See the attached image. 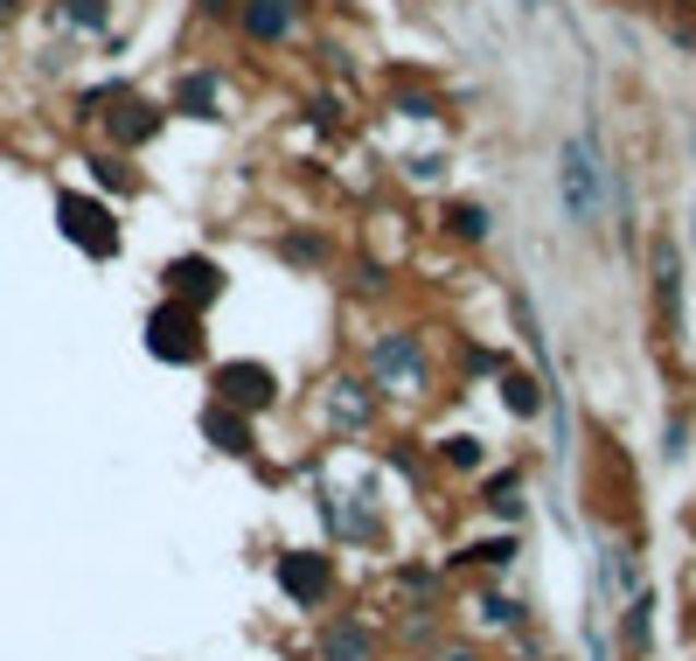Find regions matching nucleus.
Wrapping results in <instances>:
<instances>
[{
    "label": "nucleus",
    "instance_id": "dca6fc26",
    "mask_svg": "<svg viewBox=\"0 0 696 661\" xmlns=\"http://www.w3.org/2000/svg\"><path fill=\"white\" fill-rule=\"evenodd\" d=\"M56 22H70L78 35H105V22H111V0H56Z\"/></svg>",
    "mask_w": 696,
    "mask_h": 661
},
{
    "label": "nucleus",
    "instance_id": "9d476101",
    "mask_svg": "<svg viewBox=\"0 0 696 661\" xmlns=\"http://www.w3.org/2000/svg\"><path fill=\"white\" fill-rule=\"evenodd\" d=\"M279 585H286V599H293V606H321V599H328V585H334V571H328V557L293 551V557H279Z\"/></svg>",
    "mask_w": 696,
    "mask_h": 661
},
{
    "label": "nucleus",
    "instance_id": "f03ea898",
    "mask_svg": "<svg viewBox=\"0 0 696 661\" xmlns=\"http://www.w3.org/2000/svg\"><path fill=\"white\" fill-rule=\"evenodd\" d=\"M56 231L91 258H119V216H111V202H98V196L63 188V196H56Z\"/></svg>",
    "mask_w": 696,
    "mask_h": 661
},
{
    "label": "nucleus",
    "instance_id": "2eb2a0df",
    "mask_svg": "<svg viewBox=\"0 0 696 661\" xmlns=\"http://www.w3.org/2000/svg\"><path fill=\"white\" fill-rule=\"evenodd\" d=\"M446 237H453V244H487V237H495L487 202H453V210H446Z\"/></svg>",
    "mask_w": 696,
    "mask_h": 661
},
{
    "label": "nucleus",
    "instance_id": "423d86ee",
    "mask_svg": "<svg viewBox=\"0 0 696 661\" xmlns=\"http://www.w3.org/2000/svg\"><path fill=\"white\" fill-rule=\"evenodd\" d=\"M369 376H376V383L425 390V334L418 328H390L384 342H369Z\"/></svg>",
    "mask_w": 696,
    "mask_h": 661
},
{
    "label": "nucleus",
    "instance_id": "f8f14e48",
    "mask_svg": "<svg viewBox=\"0 0 696 661\" xmlns=\"http://www.w3.org/2000/svg\"><path fill=\"white\" fill-rule=\"evenodd\" d=\"M202 432L223 446V452H251V411H231V404H202Z\"/></svg>",
    "mask_w": 696,
    "mask_h": 661
},
{
    "label": "nucleus",
    "instance_id": "a211bd4d",
    "mask_svg": "<svg viewBox=\"0 0 696 661\" xmlns=\"http://www.w3.org/2000/svg\"><path fill=\"white\" fill-rule=\"evenodd\" d=\"M648 599H634V606H627V661H641V648H648Z\"/></svg>",
    "mask_w": 696,
    "mask_h": 661
},
{
    "label": "nucleus",
    "instance_id": "412c9836",
    "mask_svg": "<svg viewBox=\"0 0 696 661\" xmlns=\"http://www.w3.org/2000/svg\"><path fill=\"white\" fill-rule=\"evenodd\" d=\"M446 460H453V467H481V439H446Z\"/></svg>",
    "mask_w": 696,
    "mask_h": 661
},
{
    "label": "nucleus",
    "instance_id": "1a4fd4ad",
    "mask_svg": "<svg viewBox=\"0 0 696 661\" xmlns=\"http://www.w3.org/2000/svg\"><path fill=\"white\" fill-rule=\"evenodd\" d=\"M654 334L662 342L683 334V264H675L669 237H654Z\"/></svg>",
    "mask_w": 696,
    "mask_h": 661
},
{
    "label": "nucleus",
    "instance_id": "9b49d317",
    "mask_svg": "<svg viewBox=\"0 0 696 661\" xmlns=\"http://www.w3.org/2000/svg\"><path fill=\"white\" fill-rule=\"evenodd\" d=\"M328 418L342 425V432H369V418H376V390H369V383H355V376L328 383Z\"/></svg>",
    "mask_w": 696,
    "mask_h": 661
},
{
    "label": "nucleus",
    "instance_id": "0eeeda50",
    "mask_svg": "<svg viewBox=\"0 0 696 661\" xmlns=\"http://www.w3.org/2000/svg\"><path fill=\"white\" fill-rule=\"evenodd\" d=\"M210 390H216V404H231V411H272L279 376L266 363H216L210 369Z\"/></svg>",
    "mask_w": 696,
    "mask_h": 661
},
{
    "label": "nucleus",
    "instance_id": "7ed1b4c3",
    "mask_svg": "<svg viewBox=\"0 0 696 661\" xmlns=\"http://www.w3.org/2000/svg\"><path fill=\"white\" fill-rule=\"evenodd\" d=\"M146 355H161V363H202V314L181 307V299H161L146 314Z\"/></svg>",
    "mask_w": 696,
    "mask_h": 661
},
{
    "label": "nucleus",
    "instance_id": "ddd939ff",
    "mask_svg": "<svg viewBox=\"0 0 696 661\" xmlns=\"http://www.w3.org/2000/svg\"><path fill=\"white\" fill-rule=\"evenodd\" d=\"M321 661H376V634L363 619H334L321 634Z\"/></svg>",
    "mask_w": 696,
    "mask_h": 661
},
{
    "label": "nucleus",
    "instance_id": "39448f33",
    "mask_svg": "<svg viewBox=\"0 0 696 661\" xmlns=\"http://www.w3.org/2000/svg\"><path fill=\"white\" fill-rule=\"evenodd\" d=\"M161 293L202 314V307H216V299H223V264H216V258H202V251L167 258V264H161Z\"/></svg>",
    "mask_w": 696,
    "mask_h": 661
},
{
    "label": "nucleus",
    "instance_id": "4468645a",
    "mask_svg": "<svg viewBox=\"0 0 696 661\" xmlns=\"http://www.w3.org/2000/svg\"><path fill=\"white\" fill-rule=\"evenodd\" d=\"M167 111H181V119H216V70H188L175 84V105Z\"/></svg>",
    "mask_w": 696,
    "mask_h": 661
},
{
    "label": "nucleus",
    "instance_id": "6ab92c4d",
    "mask_svg": "<svg viewBox=\"0 0 696 661\" xmlns=\"http://www.w3.org/2000/svg\"><path fill=\"white\" fill-rule=\"evenodd\" d=\"M536 404H543V390L530 383V376H509V411H516V418H530Z\"/></svg>",
    "mask_w": 696,
    "mask_h": 661
},
{
    "label": "nucleus",
    "instance_id": "20e7f679",
    "mask_svg": "<svg viewBox=\"0 0 696 661\" xmlns=\"http://www.w3.org/2000/svg\"><path fill=\"white\" fill-rule=\"evenodd\" d=\"M161 126H167V105L140 98V91L111 98V111H105V140H111V154H140V146H154V132H161Z\"/></svg>",
    "mask_w": 696,
    "mask_h": 661
},
{
    "label": "nucleus",
    "instance_id": "aec40b11",
    "mask_svg": "<svg viewBox=\"0 0 696 661\" xmlns=\"http://www.w3.org/2000/svg\"><path fill=\"white\" fill-rule=\"evenodd\" d=\"M286 251H293L299 264H328V244H321V237H286Z\"/></svg>",
    "mask_w": 696,
    "mask_h": 661
},
{
    "label": "nucleus",
    "instance_id": "5701e85b",
    "mask_svg": "<svg viewBox=\"0 0 696 661\" xmlns=\"http://www.w3.org/2000/svg\"><path fill=\"white\" fill-rule=\"evenodd\" d=\"M22 8H28V0H0V35H8L14 22H22Z\"/></svg>",
    "mask_w": 696,
    "mask_h": 661
},
{
    "label": "nucleus",
    "instance_id": "4be33fe9",
    "mask_svg": "<svg viewBox=\"0 0 696 661\" xmlns=\"http://www.w3.org/2000/svg\"><path fill=\"white\" fill-rule=\"evenodd\" d=\"M202 22H237V0H196Z\"/></svg>",
    "mask_w": 696,
    "mask_h": 661
},
{
    "label": "nucleus",
    "instance_id": "f257e3e1",
    "mask_svg": "<svg viewBox=\"0 0 696 661\" xmlns=\"http://www.w3.org/2000/svg\"><path fill=\"white\" fill-rule=\"evenodd\" d=\"M557 181H564V210H571V223H578V231H599V223H606V181H599L592 140H564Z\"/></svg>",
    "mask_w": 696,
    "mask_h": 661
},
{
    "label": "nucleus",
    "instance_id": "6e6552de",
    "mask_svg": "<svg viewBox=\"0 0 696 661\" xmlns=\"http://www.w3.org/2000/svg\"><path fill=\"white\" fill-rule=\"evenodd\" d=\"M299 22H307V0H237V35H251V43H266V49H279V43H293L299 35Z\"/></svg>",
    "mask_w": 696,
    "mask_h": 661
},
{
    "label": "nucleus",
    "instance_id": "f3484780",
    "mask_svg": "<svg viewBox=\"0 0 696 661\" xmlns=\"http://www.w3.org/2000/svg\"><path fill=\"white\" fill-rule=\"evenodd\" d=\"M91 167H98V181L111 188V196H133V188H140V175L126 167V154H91Z\"/></svg>",
    "mask_w": 696,
    "mask_h": 661
}]
</instances>
